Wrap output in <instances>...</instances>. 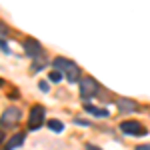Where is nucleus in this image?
Returning <instances> with one entry per match:
<instances>
[{
    "label": "nucleus",
    "mask_w": 150,
    "mask_h": 150,
    "mask_svg": "<svg viewBox=\"0 0 150 150\" xmlns=\"http://www.w3.org/2000/svg\"><path fill=\"white\" fill-rule=\"evenodd\" d=\"M52 66H54V70H60V72L68 78V82H78L80 80V68H78V64L72 62V60H68V58H62V56L54 58V60H52Z\"/></svg>",
    "instance_id": "obj_1"
},
{
    "label": "nucleus",
    "mask_w": 150,
    "mask_h": 150,
    "mask_svg": "<svg viewBox=\"0 0 150 150\" xmlns=\"http://www.w3.org/2000/svg\"><path fill=\"white\" fill-rule=\"evenodd\" d=\"M100 90V86H98V82L94 80L92 76H84L80 80V98L82 100H90L94 98L96 94Z\"/></svg>",
    "instance_id": "obj_2"
},
{
    "label": "nucleus",
    "mask_w": 150,
    "mask_h": 150,
    "mask_svg": "<svg viewBox=\"0 0 150 150\" xmlns=\"http://www.w3.org/2000/svg\"><path fill=\"white\" fill-rule=\"evenodd\" d=\"M44 116H46L44 106L34 104V106L30 108V116H28V126H30V130H38V128L42 126V124H44Z\"/></svg>",
    "instance_id": "obj_3"
},
{
    "label": "nucleus",
    "mask_w": 150,
    "mask_h": 150,
    "mask_svg": "<svg viewBox=\"0 0 150 150\" xmlns=\"http://www.w3.org/2000/svg\"><path fill=\"white\" fill-rule=\"evenodd\" d=\"M120 130L128 136H146V128L142 126L138 120H124L120 124Z\"/></svg>",
    "instance_id": "obj_4"
},
{
    "label": "nucleus",
    "mask_w": 150,
    "mask_h": 150,
    "mask_svg": "<svg viewBox=\"0 0 150 150\" xmlns=\"http://www.w3.org/2000/svg\"><path fill=\"white\" fill-rule=\"evenodd\" d=\"M20 108H6L4 112H2V116H0V122L4 124V126H14V124H18V120H20Z\"/></svg>",
    "instance_id": "obj_5"
},
{
    "label": "nucleus",
    "mask_w": 150,
    "mask_h": 150,
    "mask_svg": "<svg viewBox=\"0 0 150 150\" xmlns=\"http://www.w3.org/2000/svg\"><path fill=\"white\" fill-rule=\"evenodd\" d=\"M22 46H24V52H26L30 58H34V60L42 54V46H40V42L34 40V38H26Z\"/></svg>",
    "instance_id": "obj_6"
},
{
    "label": "nucleus",
    "mask_w": 150,
    "mask_h": 150,
    "mask_svg": "<svg viewBox=\"0 0 150 150\" xmlns=\"http://www.w3.org/2000/svg\"><path fill=\"white\" fill-rule=\"evenodd\" d=\"M116 106H118L120 112H136L138 110V104L134 102V100H130V98H118Z\"/></svg>",
    "instance_id": "obj_7"
},
{
    "label": "nucleus",
    "mask_w": 150,
    "mask_h": 150,
    "mask_svg": "<svg viewBox=\"0 0 150 150\" xmlns=\"http://www.w3.org/2000/svg\"><path fill=\"white\" fill-rule=\"evenodd\" d=\"M22 142H24V134L22 132H18V134H14L8 142H6V146H4V150H14V148H18V146H22Z\"/></svg>",
    "instance_id": "obj_8"
},
{
    "label": "nucleus",
    "mask_w": 150,
    "mask_h": 150,
    "mask_svg": "<svg viewBox=\"0 0 150 150\" xmlns=\"http://www.w3.org/2000/svg\"><path fill=\"white\" fill-rule=\"evenodd\" d=\"M84 110L88 112V114H94V116H108V110H104V108H96V106H92V104H86L84 106Z\"/></svg>",
    "instance_id": "obj_9"
},
{
    "label": "nucleus",
    "mask_w": 150,
    "mask_h": 150,
    "mask_svg": "<svg viewBox=\"0 0 150 150\" xmlns=\"http://www.w3.org/2000/svg\"><path fill=\"white\" fill-rule=\"evenodd\" d=\"M48 128H50V130H54V132H62V130H64L62 122H60V120H54V118L48 122Z\"/></svg>",
    "instance_id": "obj_10"
},
{
    "label": "nucleus",
    "mask_w": 150,
    "mask_h": 150,
    "mask_svg": "<svg viewBox=\"0 0 150 150\" xmlns=\"http://www.w3.org/2000/svg\"><path fill=\"white\" fill-rule=\"evenodd\" d=\"M62 76H64V74H62L60 70H52V72L48 74V78H50V82H60V80H62Z\"/></svg>",
    "instance_id": "obj_11"
},
{
    "label": "nucleus",
    "mask_w": 150,
    "mask_h": 150,
    "mask_svg": "<svg viewBox=\"0 0 150 150\" xmlns=\"http://www.w3.org/2000/svg\"><path fill=\"white\" fill-rule=\"evenodd\" d=\"M38 88H40V90H48V82H40Z\"/></svg>",
    "instance_id": "obj_12"
},
{
    "label": "nucleus",
    "mask_w": 150,
    "mask_h": 150,
    "mask_svg": "<svg viewBox=\"0 0 150 150\" xmlns=\"http://www.w3.org/2000/svg\"><path fill=\"white\" fill-rule=\"evenodd\" d=\"M136 150H150V144H140V146H136Z\"/></svg>",
    "instance_id": "obj_13"
},
{
    "label": "nucleus",
    "mask_w": 150,
    "mask_h": 150,
    "mask_svg": "<svg viewBox=\"0 0 150 150\" xmlns=\"http://www.w3.org/2000/svg\"><path fill=\"white\" fill-rule=\"evenodd\" d=\"M86 150H102V148H98V146H94V144H86Z\"/></svg>",
    "instance_id": "obj_14"
},
{
    "label": "nucleus",
    "mask_w": 150,
    "mask_h": 150,
    "mask_svg": "<svg viewBox=\"0 0 150 150\" xmlns=\"http://www.w3.org/2000/svg\"><path fill=\"white\" fill-rule=\"evenodd\" d=\"M0 50H4V52H10L8 46H6V42H0Z\"/></svg>",
    "instance_id": "obj_15"
},
{
    "label": "nucleus",
    "mask_w": 150,
    "mask_h": 150,
    "mask_svg": "<svg viewBox=\"0 0 150 150\" xmlns=\"http://www.w3.org/2000/svg\"><path fill=\"white\" fill-rule=\"evenodd\" d=\"M4 32H6V26H4V24L0 22V34H4Z\"/></svg>",
    "instance_id": "obj_16"
},
{
    "label": "nucleus",
    "mask_w": 150,
    "mask_h": 150,
    "mask_svg": "<svg viewBox=\"0 0 150 150\" xmlns=\"http://www.w3.org/2000/svg\"><path fill=\"white\" fill-rule=\"evenodd\" d=\"M2 140H4V132H2V128H0V144H2Z\"/></svg>",
    "instance_id": "obj_17"
}]
</instances>
